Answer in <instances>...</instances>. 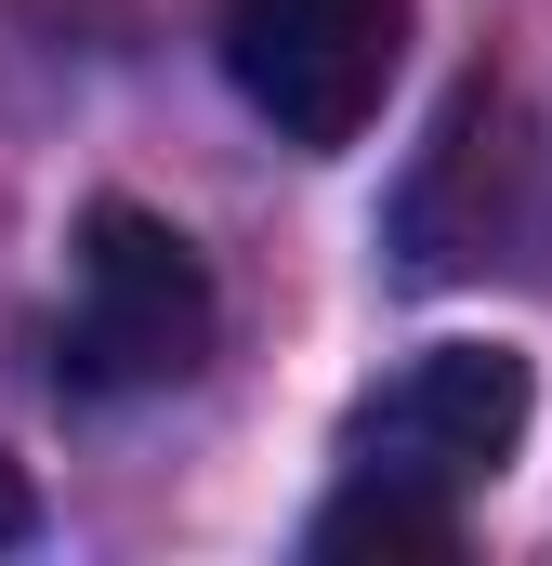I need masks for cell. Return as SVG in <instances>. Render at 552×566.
<instances>
[{"instance_id":"1","label":"cell","mask_w":552,"mask_h":566,"mask_svg":"<svg viewBox=\"0 0 552 566\" xmlns=\"http://www.w3.org/2000/svg\"><path fill=\"white\" fill-rule=\"evenodd\" d=\"M211 329H224V290L198 264V238L171 211L93 198L79 211V264H66V329H53L66 382L79 396H158V382H184L211 356Z\"/></svg>"},{"instance_id":"2","label":"cell","mask_w":552,"mask_h":566,"mask_svg":"<svg viewBox=\"0 0 552 566\" xmlns=\"http://www.w3.org/2000/svg\"><path fill=\"white\" fill-rule=\"evenodd\" d=\"M527 409H540V382H527L513 343H434V356H408L382 396H355V422H342V488L460 514V501L500 488V461L527 448Z\"/></svg>"},{"instance_id":"3","label":"cell","mask_w":552,"mask_h":566,"mask_svg":"<svg viewBox=\"0 0 552 566\" xmlns=\"http://www.w3.org/2000/svg\"><path fill=\"white\" fill-rule=\"evenodd\" d=\"M395 66H408V0H224V80L302 158H342L369 133Z\"/></svg>"},{"instance_id":"4","label":"cell","mask_w":552,"mask_h":566,"mask_svg":"<svg viewBox=\"0 0 552 566\" xmlns=\"http://www.w3.org/2000/svg\"><path fill=\"white\" fill-rule=\"evenodd\" d=\"M500 119H513V106L474 80V93L447 106V133H434V171H421V185H460V171L487 158V133H500ZM487 238H500V211H474V224H434V211H408V264H421V277H474V264H487Z\"/></svg>"},{"instance_id":"5","label":"cell","mask_w":552,"mask_h":566,"mask_svg":"<svg viewBox=\"0 0 552 566\" xmlns=\"http://www.w3.org/2000/svg\"><path fill=\"white\" fill-rule=\"evenodd\" d=\"M302 554H382V566H434V554H460V514H421V501H382V488H329V514L302 527Z\"/></svg>"},{"instance_id":"6","label":"cell","mask_w":552,"mask_h":566,"mask_svg":"<svg viewBox=\"0 0 552 566\" xmlns=\"http://www.w3.org/2000/svg\"><path fill=\"white\" fill-rule=\"evenodd\" d=\"M26 527H40V501H26V474L0 461V541H26Z\"/></svg>"}]
</instances>
